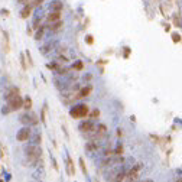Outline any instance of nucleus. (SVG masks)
I'll return each instance as SVG.
<instances>
[{"mask_svg":"<svg viewBox=\"0 0 182 182\" xmlns=\"http://www.w3.org/2000/svg\"><path fill=\"white\" fill-rule=\"evenodd\" d=\"M39 25H41V17H35V20H33V28H35V29H38V28H39Z\"/></svg>","mask_w":182,"mask_h":182,"instance_id":"nucleus-29","label":"nucleus"},{"mask_svg":"<svg viewBox=\"0 0 182 182\" xmlns=\"http://www.w3.org/2000/svg\"><path fill=\"white\" fill-rule=\"evenodd\" d=\"M45 31H46L45 26H41V28H39V31L35 33V39H36V41H41V39H44V33H45Z\"/></svg>","mask_w":182,"mask_h":182,"instance_id":"nucleus-18","label":"nucleus"},{"mask_svg":"<svg viewBox=\"0 0 182 182\" xmlns=\"http://www.w3.org/2000/svg\"><path fill=\"white\" fill-rule=\"evenodd\" d=\"M38 165H39V163H38ZM32 178H33L35 181H44V179H45V168H44L42 162H41V165L36 168V171L32 173Z\"/></svg>","mask_w":182,"mask_h":182,"instance_id":"nucleus-8","label":"nucleus"},{"mask_svg":"<svg viewBox=\"0 0 182 182\" xmlns=\"http://www.w3.org/2000/svg\"><path fill=\"white\" fill-rule=\"evenodd\" d=\"M100 146V140H90L87 145H85V150L87 152H95Z\"/></svg>","mask_w":182,"mask_h":182,"instance_id":"nucleus-12","label":"nucleus"},{"mask_svg":"<svg viewBox=\"0 0 182 182\" xmlns=\"http://www.w3.org/2000/svg\"><path fill=\"white\" fill-rule=\"evenodd\" d=\"M114 155L116 156H122L123 155V146H122V143L120 145H117V148H116V150H113Z\"/></svg>","mask_w":182,"mask_h":182,"instance_id":"nucleus-23","label":"nucleus"},{"mask_svg":"<svg viewBox=\"0 0 182 182\" xmlns=\"http://www.w3.org/2000/svg\"><path fill=\"white\" fill-rule=\"evenodd\" d=\"M41 122L44 123V126H46V103L44 104V108L41 111Z\"/></svg>","mask_w":182,"mask_h":182,"instance_id":"nucleus-21","label":"nucleus"},{"mask_svg":"<svg viewBox=\"0 0 182 182\" xmlns=\"http://www.w3.org/2000/svg\"><path fill=\"white\" fill-rule=\"evenodd\" d=\"M142 168H143V163H136V166H133L132 169H133V171H136V172H139Z\"/></svg>","mask_w":182,"mask_h":182,"instance_id":"nucleus-32","label":"nucleus"},{"mask_svg":"<svg viewBox=\"0 0 182 182\" xmlns=\"http://www.w3.org/2000/svg\"><path fill=\"white\" fill-rule=\"evenodd\" d=\"M91 91H92L91 85H88V87H84V88H82V90L80 91V94H78V95H80V97H87V95L90 94Z\"/></svg>","mask_w":182,"mask_h":182,"instance_id":"nucleus-20","label":"nucleus"},{"mask_svg":"<svg viewBox=\"0 0 182 182\" xmlns=\"http://www.w3.org/2000/svg\"><path fill=\"white\" fill-rule=\"evenodd\" d=\"M25 155L26 156H32V155H36V156H42V149L39 145H35V143H29L28 146H25Z\"/></svg>","mask_w":182,"mask_h":182,"instance_id":"nucleus-4","label":"nucleus"},{"mask_svg":"<svg viewBox=\"0 0 182 182\" xmlns=\"http://www.w3.org/2000/svg\"><path fill=\"white\" fill-rule=\"evenodd\" d=\"M49 158H51V162H52V166H54V169H55V171H59V168H58V162H57V159H55V158H54L52 155H51Z\"/></svg>","mask_w":182,"mask_h":182,"instance_id":"nucleus-27","label":"nucleus"},{"mask_svg":"<svg viewBox=\"0 0 182 182\" xmlns=\"http://www.w3.org/2000/svg\"><path fill=\"white\" fill-rule=\"evenodd\" d=\"M44 3V0H32L29 4H31V7H38V6H41Z\"/></svg>","mask_w":182,"mask_h":182,"instance_id":"nucleus-26","label":"nucleus"},{"mask_svg":"<svg viewBox=\"0 0 182 182\" xmlns=\"http://www.w3.org/2000/svg\"><path fill=\"white\" fill-rule=\"evenodd\" d=\"M32 136V129H31V126H23L22 129L17 132V135H16V139L19 140V142H26V140H29Z\"/></svg>","mask_w":182,"mask_h":182,"instance_id":"nucleus-3","label":"nucleus"},{"mask_svg":"<svg viewBox=\"0 0 182 182\" xmlns=\"http://www.w3.org/2000/svg\"><path fill=\"white\" fill-rule=\"evenodd\" d=\"M41 140H42V135L41 133H35L32 139H31V143H35V145H41Z\"/></svg>","mask_w":182,"mask_h":182,"instance_id":"nucleus-19","label":"nucleus"},{"mask_svg":"<svg viewBox=\"0 0 182 182\" xmlns=\"http://www.w3.org/2000/svg\"><path fill=\"white\" fill-rule=\"evenodd\" d=\"M88 114V106L85 104H78V106H74L71 110H69V116L74 117V119H82Z\"/></svg>","mask_w":182,"mask_h":182,"instance_id":"nucleus-1","label":"nucleus"},{"mask_svg":"<svg viewBox=\"0 0 182 182\" xmlns=\"http://www.w3.org/2000/svg\"><path fill=\"white\" fill-rule=\"evenodd\" d=\"M95 130H97L100 135H107V127L104 124H97L95 126Z\"/></svg>","mask_w":182,"mask_h":182,"instance_id":"nucleus-22","label":"nucleus"},{"mask_svg":"<svg viewBox=\"0 0 182 182\" xmlns=\"http://www.w3.org/2000/svg\"><path fill=\"white\" fill-rule=\"evenodd\" d=\"M62 28H64V23L61 22V19L57 20V22H51L48 23L45 26V29H48V32H51V33H57L59 31H62Z\"/></svg>","mask_w":182,"mask_h":182,"instance_id":"nucleus-6","label":"nucleus"},{"mask_svg":"<svg viewBox=\"0 0 182 182\" xmlns=\"http://www.w3.org/2000/svg\"><path fill=\"white\" fill-rule=\"evenodd\" d=\"M10 111L12 110H10V107H9V106H4V107L1 108V114H9Z\"/></svg>","mask_w":182,"mask_h":182,"instance_id":"nucleus-31","label":"nucleus"},{"mask_svg":"<svg viewBox=\"0 0 182 182\" xmlns=\"http://www.w3.org/2000/svg\"><path fill=\"white\" fill-rule=\"evenodd\" d=\"M59 19H61V12H51V13L48 15V17H46L48 23L57 22V20H59Z\"/></svg>","mask_w":182,"mask_h":182,"instance_id":"nucleus-13","label":"nucleus"},{"mask_svg":"<svg viewBox=\"0 0 182 182\" xmlns=\"http://www.w3.org/2000/svg\"><path fill=\"white\" fill-rule=\"evenodd\" d=\"M31 12H32L31 4H25V6H23V9L20 10V17H22V19H28V17L31 16Z\"/></svg>","mask_w":182,"mask_h":182,"instance_id":"nucleus-14","label":"nucleus"},{"mask_svg":"<svg viewBox=\"0 0 182 182\" xmlns=\"http://www.w3.org/2000/svg\"><path fill=\"white\" fill-rule=\"evenodd\" d=\"M126 51H124V58L129 57V52H130V48H124Z\"/></svg>","mask_w":182,"mask_h":182,"instance_id":"nucleus-36","label":"nucleus"},{"mask_svg":"<svg viewBox=\"0 0 182 182\" xmlns=\"http://www.w3.org/2000/svg\"><path fill=\"white\" fill-rule=\"evenodd\" d=\"M64 9V3L61 0H52L49 3V10L51 12H61Z\"/></svg>","mask_w":182,"mask_h":182,"instance_id":"nucleus-11","label":"nucleus"},{"mask_svg":"<svg viewBox=\"0 0 182 182\" xmlns=\"http://www.w3.org/2000/svg\"><path fill=\"white\" fill-rule=\"evenodd\" d=\"M22 108H25L26 111L28 110H31L32 108V98L31 97H26V98H23V104H22Z\"/></svg>","mask_w":182,"mask_h":182,"instance_id":"nucleus-17","label":"nucleus"},{"mask_svg":"<svg viewBox=\"0 0 182 182\" xmlns=\"http://www.w3.org/2000/svg\"><path fill=\"white\" fill-rule=\"evenodd\" d=\"M3 46H4V51L9 52L10 51V44H9V33L7 32H3Z\"/></svg>","mask_w":182,"mask_h":182,"instance_id":"nucleus-16","label":"nucleus"},{"mask_svg":"<svg viewBox=\"0 0 182 182\" xmlns=\"http://www.w3.org/2000/svg\"><path fill=\"white\" fill-rule=\"evenodd\" d=\"M57 45H58V42H57V41H49V42H48L46 45L42 46V48H41L39 51H41V54H42V55H46V54H49L51 51H54V49H55V46H57Z\"/></svg>","mask_w":182,"mask_h":182,"instance_id":"nucleus-9","label":"nucleus"},{"mask_svg":"<svg viewBox=\"0 0 182 182\" xmlns=\"http://www.w3.org/2000/svg\"><path fill=\"white\" fill-rule=\"evenodd\" d=\"M173 22H175V25H176L178 28H181V17H179V16H178V17H175V19H173Z\"/></svg>","mask_w":182,"mask_h":182,"instance_id":"nucleus-34","label":"nucleus"},{"mask_svg":"<svg viewBox=\"0 0 182 182\" xmlns=\"http://www.w3.org/2000/svg\"><path fill=\"white\" fill-rule=\"evenodd\" d=\"M78 162H80V166H81V171H82V173H84V175L87 176V168H85L84 159H82V158H80V160H78Z\"/></svg>","mask_w":182,"mask_h":182,"instance_id":"nucleus-24","label":"nucleus"},{"mask_svg":"<svg viewBox=\"0 0 182 182\" xmlns=\"http://www.w3.org/2000/svg\"><path fill=\"white\" fill-rule=\"evenodd\" d=\"M78 129H80V132H82V133H88V132L95 129V123L92 120H85V122H81Z\"/></svg>","mask_w":182,"mask_h":182,"instance_id":"nucleus-7","label":"nucleus"},{"mask_svg":"<svg viewBox=\"0 0 182 182\" xmlns=\"http://www.w3.org/2000/svg\"><path fill=\"white\" fill-rule=\"evenodd\" d=\"M0 13H1V15H9V10L4 9V10H0Z\"/></svg>","mask_w":182,"mask_h":182,"instance_id":"nucleus-38","label":"nucleus"},{"mask_svg":"<svg viewBox=\"0 0 182 182\" xmlns=\"http://www.w3.org/2000/svg\"><path fill=\"white\" fill-rule=\"evenodd\" d=\"M87 42H88V44H92V36H91V35L87 36Z\"/></svg>","mask_w":182,"mask_h":182,"instance_id":"nucleus-37","label":"nucleus"},{"mask_svg":"<svg viewBox=\"0 0 182 182\" xmlns=\"http://www.w3.org/2000/svg\"><path fill=\"white\" fill-rule=\"evenodd\" d=\"M17 94H20V90H19L17 87L12 85L10 88H9V90H7L6 92H4V95H3V97H4V100L7 101V100H10L12 97H15V95H17Z\"/></svg>","mask_w":182,"mask_h":182,"instance_id":"nucleus-10","label":"nucleus"},{"mask_svg":"<svg viewBox=\"0 0 182 182\" xmlns=\"http://www.w3.org/2000/svg\"><path fill=\"white\" fill-rule=\"evenodd\" d=\"M67 173L68 175H75V168H74V163L69 156H67Z\"/></svg>","mask_w":182,"mask_h":182,"instance_id":"nucleus-15","label":"nucleus"},{"mask_svg":"<svg viewBox=\"0 0 182 182\" xmlns=\"http://www.w3.org/2000/svg\"><path fill=\"white\" fill-rule=\"evenodd\" d=\"M1 172H3V168H1V165H0V173H1Z\"/></svg>","mask_w":182,"mask_h":182,"instance_id":"nucleus-39","label":"nucleus"},{"mask_svg":"<svg viewBox=\"0 0 182 182\" xmlns=\"http://www.w3.org/2000/svg\"><path fill=\"white\" fill-rule=\"evenodd\" d=\"M19 122L25 126H36L39 123V117L35 113H25L19 117Z\"/></svg>","mask_w":182,"mask_h":182,"instance_id":"nucleus-2","label":"nucleus"},{"mask_svg":"<svg viewBox=\"0 0 182 182\" xmlns=\"http://www.w3.org/2000/svg\"><path fill=\"white\" fill-rule=\"evenodd\" d=\"M20 65H22V69L23 71H26L28 69V65H26V59H25V55L20 54Z\"/></svg>","mask_w":182,"mask_h":182,"instance_id":"nucleus-25","label":"nucleus"},{"mask_svg":"<svg viewBox=\"0 0 182 182\" xmlns=\"http://www.w3.org/2000/svg\"><path fill=\"white\" fill-rule=\"evenodd\" d=\"M172 39H173V42H179V41H181V35L179 33H172Z\"/></svg>","mask_w":182,"mask_h":182,"instance_id":"nucleus-30","label":"nucleus"},{"mask_svg":"<svg viewBox=\"0 0 182 182\" xmlns=\"http://www.w3.org/2000/svg\"><path fill=\"white\" fill-rule=\"evenodd\" d=\"M22 104H23V98L20 97V94H17V95L12 97L10 100H7V106L10 107L12 111H16V110L22 108Z\"/></svg>","mask_w":182,"mask_h":182,"instance_id":"nucleus-5","label":"nucleus"},{"mask_svg":"<svg viewBox=\"0 0 182 182\" xmlns=\"http://www.w3.org/2000/svg\"><path fill=\"white\" fill-rule=\"evenodd\" d=\"M72 68H75V69H81V68H82V62H77V64H75V65L72 67Z\"/></svg>","mask_w":182,"mask_h":182,"instance_id":"nucleus-35","label":"nucleus"},{"mask_svg":"<svg viewBox=\"0 0 182 182\" xmlns=\"http://www.w3.org/2000/svg\"><path fill=\"white\" fill-rule=\"evenodd\" d=\"M26 58H28V61H29V65H33V61H32V55H31V52L29 51H26Z\"/></svg>","mask_w":182,"mask_h":182,"instance_id":"nucleus-28","label":"nucleus"},{"mask_svg":"<svg viewBox=\"0 0 182 182\" xmlns=\"http://www.w3.org/2000/svg\"><path fill=\"white\" fill-rule=\"evenodd\" d=\"M98 116H100V110H97V108L91 113V117H92V119H95V117H98Z\"/></svg>","mask_w":182,"mask_h":182,"instance_id":"nucleus-33","label":"nucleus"}]
</instances>
